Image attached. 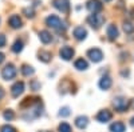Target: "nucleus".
Returning a JSON list of instances; mask_svg holds the SVG:
<instances>
[{"instance_id":"f257e3e1","label":"nucleus","mask_w":134,"mask_h":132,"mask_svg":"<svg viewBox=\"0 0 134 132\" xmlns=\"http://www.w3.org/2000/svg\"><path fill=\"white\" fill-rule=\"evenodd\" d=\"M46 24L48 27L54 28V29H58V31H66V28H67L66 23H64V21H62L60 17L57 16V15H50L46 19Z\"/></svg>"},{"instance_id":"f03ea898","label":"nucleus","mask_w":134,"mask_h":132,"mask_svg":"<svg viewBox=\"0 0 134 132\" xmlns=\"http://www.w3.org/2000/svg\"><path fill=\"white\" fill-rule=\"evenodd\" d=\"M113 105H114V108H115V111H118V112H125V111H127V109H129L130 103H129V100H127L126 97L118 96V97L114 99Z\"/></svg>"},{"instance_id":"7ed1b4c3","label":"nucleus","mask_w":134,"mask_h":132,"mask_svg":"<svg viewBox=\"0 0 134 132\" xmlns=\"http://www.w3.org/2000/svg\"><path fill=\"white\" fill-rule=\"evenodd\" d=\"M87 23L90 24L94 29H98V28H100V26L105 23V17L102 15H99V14H91V15H88V17H87Z\"/></svg>"},{"instance_id":"20e7f679","label":"nucleus","mask_w":134,"mask_h":132,"mask_svg":"<svg viewBox=\"0 0 134 132\" xmlns=\"http://www.w3.org/2000/svg\"><path fill=\"white\" fill-rule=\"evenodd\" d=\"M16 76V68L14 64H7L2 71V78L4 80H12Z\"/></svg>"},{"instance_id":"39448f33","label":"nucleus","mask_w":134,"mask_h":132,"mask_svg":"<svg viewBox=\"0 0 134 132\" xmlns=\"http://www.w3.org/2000/svg\"><path fill=\"white\" fill-rule=\"evenodd\" d=\"M87 56L90 58V60L93 63H99V61H102V59H103V52L100 51L99 48H91V49L87 51Z\"/></svg>"},{"instance_id":"423d86ee","label":"nucleus","mask_w":134,"mask_h":132,"mask_svg":"<svg viewBox=\"0 0 134 132\" xmlns=\"http://www.w3.org/2000/svg\"><path fill=\"white\" fill-rule=\"evenodd\" d=\"M86 7H87V9L90 11L91 14H98V12L102 11L103 4L100 3L99 0H88V2L86 3Z\"/></svg>"},{"instance_id":"0eeeda50","label":"nucleus","mask_w":134,"mask_h":132,"mask_svg":"<svg viewBox=\"0 0 134 132\" xmlns=\"http://www.w3.org/2000/svg\"><path fill=\"white\" fill-rule=\"evenodd\" d=\"M111 117H113V114H111L109 109H100L95 116L97 122H99V123H107L111 120Z\"/></svg>"},{"instance_id":"6e6552de","label":"nucleus","mask_w":134,"mask_h":132,"mask_svg":"<svg viewBox=\"0 0 134 132\" xmlns=\"http://www.w3.org/2000/svg\"><path fill=\"white\" fill-rule=\"evenodd\" d=\"M74 53H75L74 48H71V47H69V46H64V47H62L60 51H59V56H60L63 60H71L72 56H74Z\"/></svg>"},{"instance_id":"1a4fd4ad","label":"nucleus","mask_w":134,"mask_h":132,"mask_svg":"<svg viewBox=\"0 0 134 132\" xmlns=\"http://www.w3.org/2000/svg\"><path fill=\"white\" fill-rule=\"evenodd\" d=\"M24 92V83L23 81H16L12 87H11V95L14 97H19Z\"/></svg>"},{"instance_id":"9d476101","label":"nucleus","mask_w":134,"mask_h":132,"mask_svg":"<svg viewBox=\"0 0 134 132\" xmlns=\"http://www.w3.org/2000/svg\"><path fill=\"white\" fill-rule=\"evenodd\" d=\"M54 7L62 11V12H69V9H70V3H69V0H54L52 2Z\"/></svg>"},{"instance_id":"9b49d317","label":"nucleus","mask_w":134,"mask_h":132,"mask_svg":"<svg viewBox=\"0 0 134 132\" xmlns=\"http://www.w3.org/2000/svg\"><path fill=\"white\" fill-rule=\"evenodd\" d=\"M111 84H113V81H111L110 76H102L100 80H99V83H98L99 88H100V90H103V91H107L109 88L111 87Z\"/></svg>"},{"instance_id":"f8f14e48","label":"nucleus","mask_w":134,"mask_h":132,"mask_svg":"<svg viewBox=\"0 0 134 132\" xmlns=\"http://www.w3.org/2000/svg\"><path fill=\"white\" fill-rule=\"evenodd\" d=\"M72 34H74V36H75L76 40H85L87 37V31L83 27H75Z\"/></svg>"},{"instance_id":"ddd939ff","label":"nucleus","mask_w":134,"mask_h":132,"mask_svg":"<svg viewBox=\"0 0 134 132\" xmlns=\"http://www.w3.org/2000/svg\"><path fill=\"white\" fill-rule=\"evenodd\" d=\"M106 32H107V36H109L110 40H115V39L119 36V31H118V28H117L114 24H110V26L107 27Z\"/></svg>"},{"instance_id":"4468645a","label":"nucleus","mask_w":134,"mask_h":132,"mask_svg":"<svg viewBox=\"0 0 134 132\" xmlns=\"http://www.w3.org/2000/svg\"><path fill=\"white\" fill-rule=\"evenodd\" d=\"M75 125L79 128V129H85V128L88 125V117H87V116H83V115L78 116V117L75 119Z\"/></svg>"},{"instance_id":"2eb2a0df","label":"nucleus","mask_w":134,"mask_h":132,"mask_svg":"<svg viewBox=\"0 0 134 132\" xmlns=\"http://www.w3.org/2000/svg\"><path fill=\"white\" fill-rule=\"evenodd\" d=\"M9 26L12 28H21V26H23V21H21L20 16L19 15H12L9 17Z\"/></svg>"},{"instance_id":"dca6fc26","label":"nucleus","mask_w":134,"mask_h":132,"mask_svg":"<svg viewBox=\"0 0 134 132\" xmlns=\"http://www.w3.org/2000/svg\"><path fill=\"white\" fill-rule=\"evenodd\" d=\"M74 67H75L78 71H86V70L88 68V63H87L83 58H79V59H76V60H75Z\"/></svg>"},{"instance_id":"f3484780","label":"nucleus","mask_w":134,"mask_h":132,"mask_svg":"<svg viewBox=\"0 0 134 132\" xmlns=\"http://www.w3.org/2000/svg\"><path fill=\"white\" fill-rule=\"evenodd\" d=\"M39 39L43 44H48V43L52 41V35L48 31H40L39 32Z\"/></svg>"},{"instance_id":"a211bd4d","label":"nucleus","mask_w":134,"mask_h":132,"mask_svg":"<svg viewBox=\"0 0 134 132\" xmlns=\"http://www.w3.org/2000/svg\"><path fill=\"white\" fill-rule=\"evenodd\" d=\"M126 127L122 122H115L110 125V132H125Z\"/></svg>"},{"instance_id":"6ab92c4d","label":"nucleus","mask_w":134,"mask_h":132,"mask_svg":"<svg viewBox=\"0 0 134 132\" xmlns=\"http://www.w3.org/2000/svg\"><path fill=\"white\" fill-rule=\"evenodd\" d=\"M38 56H39L38 59H39L40 61H43V63H48V61L51 60V58H52V55H51L50 52H47V51H40Z\"/></svg>"},{"instance_id":"aec40b11","label":"nucleus","mask_w":134,"mask_h":132,"mask_svg":"<svg viewBox=\"0 0 134 132\" xmlns=\"http://www.w3.org/2000/svg\"><path fill=\"white\" fill-rule=\"evenodd\" d=\"M21 73H23L24 76H32L34 73H35V70H34L32 67H31V65H23V67H21Z\"/></svg>"},{"instance_id":"412c9836","label":"nucleus","mask_w":134,"mask_h":132,"mask_svg":"<svg viewBox=\"0 0 134 132\" xmlns=\"http://www.w3.org/2000/svg\"><path fill=\"white\" fill-rule=\"evenodd\" d=\"M12 51L15 53H19V52L23 51V41H21V40H16L14 43V46H12Z\"/></svg>"},{"instance_id":"4be33fe9","label":"nucleus","mask_w":134,"mask_h":132,"mask_svg":"<svg viewBox=\"0 0 134 132\" xmlns=\"http://www.w3.org/2000/svg\"><path fill=\"white\" fill-rule=\"evenodd\" d=\"M58 131L59 132H71V125L66 122H62L58 127Z\"/></svg>"},{"instance_id":"5701e85b","label":"nucleus","mask_w":134,"mask_h":132,"mask_svg":"<svg viewBox=\"0 0 134 132\" xmlns=\"http://www.w3.org/2000/svg\"><path fill=\"white\" fill-rule=\"evenodd\" d=\"M124 31L126 34H133L134 32V24L130 23V21H125L124 23Z\"/></svg>"},{"instance_id":"b1692460","label":"nucleus","mask_w":134,"mask_h":132,"mask_svg":"<svg viewBox=\"0 0 134 132\" xmlns=\"http://www.w3.org/2000/svg\"><path fill=\"white\" fill-rule=\"evenodd\" d=\"M3 116H4V119L7 120V122H11V120H14V117H15V114H14V111H12V109H5V111H4V114H3Z\"/></svg>"},{"instance_id":"393cba45","label":"nucleus","mask_w":134,"mask_h":132,"mask_svg":"<svg viewBox=\"0 0 134 132\" xmlns=\"http://www.w3.org/2000/svg\"><path fill=\"white\" fill-rule=\"evenodd\" d=\"M0 132H16V128L9 125V124H5V125H3L2 128H0Z\"/></svg>"},{"instance_id":"a878e982","label":"nucleus","mask_w":134,"mask_h":132,"mask_svg":"<svg viewBox=\"0 0 134 132\" xmlns=\"http://www.w3.org/2000/svg\"><path fill=\"white\" fill-rule=\"evenodd\" d=\"M30 87H31L32 91H39V90H40V83H39L38 80H31Z\"/></svg>"},{"instance_id":"bb28decb","label":"nucleus","mask_w":134,"mask_h":132,"mask_svg":"<svg viewBox=\"0 0 134 132\" xmlns=\"http://www.w3.org/2000/svg\"><path fill=\"white\" fill-rule=\"evenodd\" d=\"M59 116H62V117H67V116H70V108H69V107H63V108H60V111H59Z\"/></svg>"},{"instance_id":"cd10ccee","label":"nucleus","mask_w":134,"mask_h":132,"mask_svg":"<svg viewBox=\"0 0 134 132\" xmlns=\"http://www.w3.org/2000/svg\"><path fill=\"white\" fill-rule=\"evenodd\" d=\"M23 12L26 14L27 17H31V19L35 16V14H34V9H32V8H24V9H23Z\"/></svg>"},{"instance_id":"c85d7f7f","label":"nucleus","mask_w":134,"mask_h":132,"mask_svg":"<svg viewBox=\"0 0 134 132\" xmlns=\"http://www.w3.org/2000/svg\"><path fill=\"white\" fill-rule=\"evenodd\" d=\"M5 46V36L4 35H0V48Z\"/></svg>"},{"instance_id":"c756f323","label":"nucleus","mask_w":134,"mask_h":132,"mask_svg":"<svg viewBox=\"0 0 134 132\" xmlns=\"http://www.w3.org/2000/svg\"><path fill=\"white\" fill-rule=\"evenodd\" d=\"M4 59H5V58H4V53L0 52V64H2V63L4 61Z\"/></svg>"},{"instance_id":"7c9ffc66","label":"nucleus","mask_w":134,"mask_h":132,"mask_svg":"<svg viewBox=\"0 0 134 132\" xmlns=\"http://www.w3.org/2000/svg\"><path fill=\"white\" fill-rule=\"evenodd\" d=\"M3 96H4V91H3V88L0 87V100L3 99Z\"/></svg>"},{"instance_id":"2f4dec72","label":"nucleus","mask_w":134,"mask_h":132,"mask_svg":"<svg viewBox=\"0 0 134 132\" xmlns=\"http://www.w3.org/2000/svg\"><path fill=\"white\" fill-rule=\"evenodd\" d=\"M130 107L134 109V99H131V100H130Z\"/></svg>"},{"instance_id":"473e14b6","label":"nucleus","mask_w":134,"mask_h":132,"mask_svg":"<svg viewBox=\"0 0 134 132\" xmlns=\"http://www.w3.org/2000/svg\"><path fill=\"white\" fill-rule=\"evenodd\" d=\"M130 124H131V127L134 128V117H131V120H130Z\"/></svg>"},{"instance_id":"72a5a7b5","label":"nucleus","mask_w":134,"mask_h":132,"mask_svg":"<svg viewBox=\"0 0 134 132\" xmlns=\"http://www.w3.org/2000/svg\"><path fill=\"white\" fill-rule=\"evenodd\" d=\"M39 132H48V131H39Z\"/></svg>"},{"instance_id":"f704fd0d","label":"nucleus","mask_w":134,"mask_h":132,"mask_svg":"<svg viewBox=\"0 0 134 132\" xmlns=\"http://www.w3.org/2000/svg\"><path fill=\"white\" fill-rule=\"evenodd\" d=\"M105 2H111V0H105Z\"/></svg>"}]
</instances>
